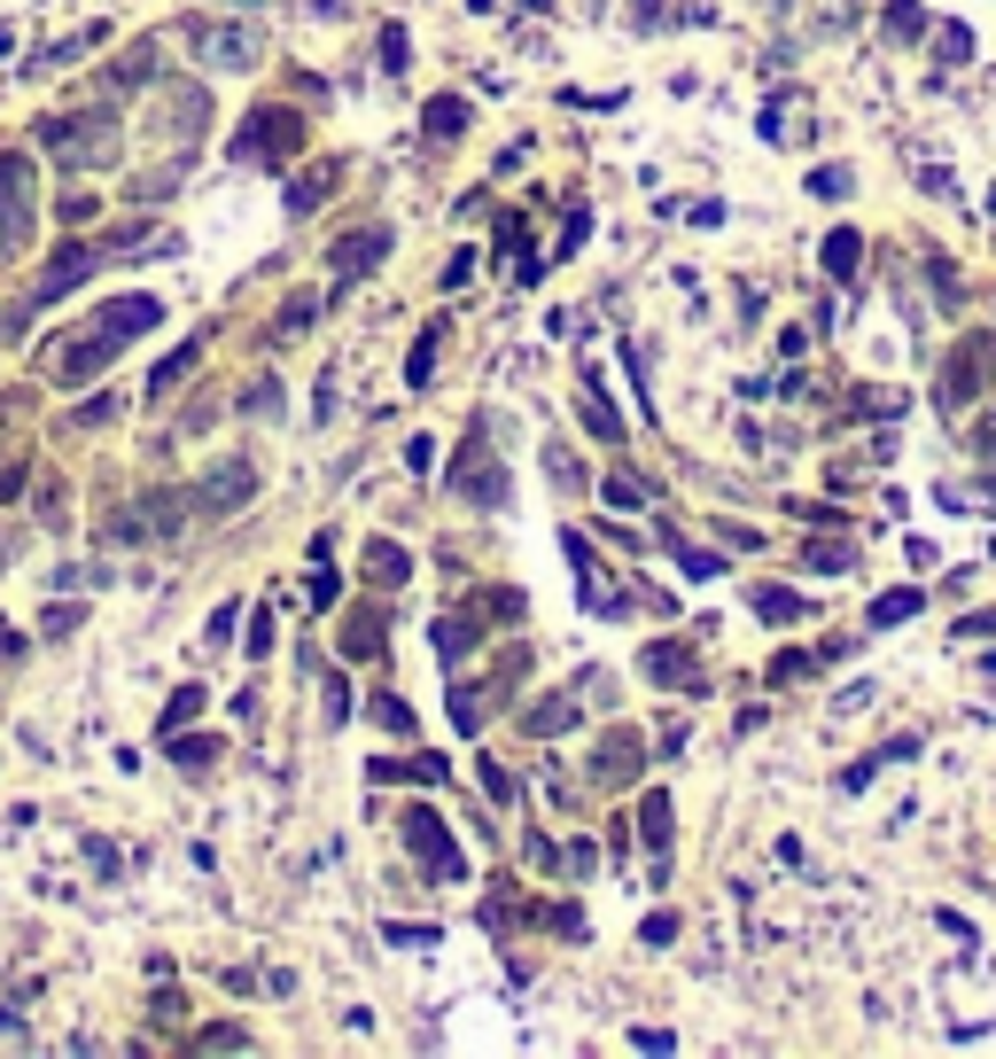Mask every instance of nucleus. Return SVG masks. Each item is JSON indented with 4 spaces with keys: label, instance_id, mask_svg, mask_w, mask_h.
Wrapping results in <instances>:
<instances>
[{
    "label": "nucleus",
    "instance_id": "nucleus-38",
    "mask_svg": "<svg viewBox=\"0 0 996 1059\" xmlns=\"http://www.w3.org/2000/svg\"><path fill=\"white\" fill-rule=\"evenodd\" d=\"M273 655V607H249V662Z\"/></svg>",
    "mask_w": 996,
    "mask_h": 1059
},
{
    "label": "nucleus",
    "instance_id": "nucleus-17",
    "mask_svg": "<svg viewBox=\"0 0 996 1059\" xmlns=\"http://www.w3.org/2000/svg\"><path fill=\"white\" fill-rule=\"evenodd\" d=\"M335 180H343V164H320V171H296L289 180V211L304 219V211H320L327 196H335Z\"/></svg>",
    "mask_w": 996,
    "mask_h": 1059
},
{
    "label": "nucleus",
    "instance_id": "nucleus-30",
    "mask_svg": "<svg viewBox=\"0 0 996 1059\" xmlns=\"http://www.w3.org/2000/svg\"><path fill=\"white\" fill-rule=\"evenodd\" d=\"M242 413H257V421H273V413H281V382H273V375H257V382L242 390Z\"/></svg>",
    "mask_w": 996,
    "mask_h": 1059
},
{
    "label": "nucleus",
    "instance_id": "nucleus-28",
    "mask_svg": "<svg viewBox=\"0 0 996 1059\" xmlns=\"http://www.w3.org/2000/svg\"><path fill=\"white\" fill-rule=\"evenodd\" d=\"M188 717H203V685H195V678H188V685H179V693L164 701V733H179Z\"/></svg>",
    "mask_w": 996,
    "mask_h": 1059
},
{
    "label": "nucleus",
    "instance_id": "nucleus-32",
    "mask_svg": "<svg viewBox=\"0 0 996 1059\" xmlns=\"http://www.w3.org/2000/svg\"><path fill=\"white\" fill-rule=\"evenodd\" d=\"M919 600H927V592H911V584L887 592V600H872V624H903V615H919Z\"/></svg>",
    "mask_w": 996,
    "mask_h": 1059
},
{
    "label": "nucleus",
    "instance_id": "nucleus-48",
    "mask_svg": "<svg viewBox=\"0 0 996 1059\" xmlns=\"http://www.w3.org/2000/svg\"><path fill=\"white\" fill-rule=\"evenodd\" d=\"M468 281H475V249H460V257L444 265V289H468Z\"/></svg>",
    "mask_w": 996,
    "mask_h": 1059
},
{
    "label": "nucleus",
    "instance_id": "nucleus-1",
    "mask_svg": "<svg viewBox=\"0 0 996 1059\" xmlns=\"http://www.w3.org/2000/svg\"><path fill=\"white\" fill-rule=\"evenodd\" d=\"M40 148H47L63 171H102V164H117V118H110V110L40 118Z\"/></svg>",
    "mask_w": 996,
    "mask_h": 1059
},
{
    "label": "nucleus",
    "instance_id": "nucleus-23",
    "mask_svg": "<svg viewBox=\"0 0 996 1059\" xmlns=\"http://www.w3.org/2000/svg\"><path fill=\"white\" fill-rule=\"evenodd\" d=\"M483 717H491V685H451V725L483 733Z\"/></svg>",
    "mask_w": 996,
    "mask_h": 1059
},
{
    "label": "nucleus",
    "instance_id": "nucleus-3",
    "mask_svg": "<svg viewBox=\"0 0 996 1059\" xmlns=\"http://www.w3.org/2000/svg\"><path fill=\"white\" fill-rule=\"evenodd\" d=\"M398 834H405V849H413V857H421V865H428L436 880H460V872H468V857H460V841H451V826H444V818H436L428 803H413Z\"/></svg>",
    "mask_w": 996,
    "mask_h": 1059
},
{
    "label": "nucleus",
    "instance_id": "nucleus-33",
    "mask_svg": "<svg viewBox=\"0 0 996 1059\" xmlns=\"http://www.w3.org/2000/svg\"><path fill=\"white\" fill-rule=\"evenodd\" d=\"M756 615H763V624H794V615H802V592H756Z\"/></svg>",
    "mask_w": 996,
    "mask_h": 1059
},
{
    "label": "nucleus",
    "instance_id": "nucleus-8",
    "mask_svg": "<svg viewBox=\"0 0 996 1059\" xmlns=\"http://www.w3.org/2000/svg\"><path fill=\"white\" fill-rule=\"evenodd\" d=\"M249 491H257V468H249V460H219V468H211L188 499H195V514H211V522H219V514L249 506Z\"/></svg>",
    "mask_w": 996,
    "mask_h": 1059
},
{
    "label": "nucleus",
    "instance_id": "nucleus-21",
    "mask_svg": "<svg viewBox=\"0 0 996 1059\" xmlns=\"http://www.w3.org/2000/svg\"><path fill=\"white\" fill-rule=\"evenodd\" d=\"M639 841L654 849V865L670 857V794H647V803H639Z\"/></svg>",
    "mask_w": 996,
    "mask_h": 1059
},
{
    "label": "nucleus",
    "instance_id": "nucleus-51",
    "mask_svg": "<svg viewBox=\"0 0 996 1059\" xmlns=\"http://www.w3.org/2000/svg\"><path fill=\"white\" fill-rule=\"evenodd\" d=\"M584 234H592V219H584V211H577V203H569V219H561V249H577V242H584Z\"/></svg>",
    "mask_w": 996,
    "mask_h": 1059
},
{
    "label": "nucleus",
    "instance_id": "nucleus-18",
    "mask_svg": "<svg viewBox=\"0 0 996 1059\" xmlns=\"http://www.w3.org/2000/svg\"><path fill=\"white\" fill-rule=\"evenodd\" d=\"M367 577H374L382 592H398V584L413 577V554H405V546H390V538H374V546H367Z\"/></svg>",
    "mask_w": 996,
    "mask_h": 1059
},
{
    "label": "nucleus",
    "instance_id": "nucleus-20",
    "mask_svg": "<svg viewBox=\"0 0 996 1059\" xmlns=\"http://www.w3.org/2000/svg\"><path fill=\"white\" fill-rule=\"evenodd\" d=\"M421 125H428V141H460V133H468V102H460V94H436V102L421 110Z\"/></svg>",
    "mask_w": 996,
    "mask_h": 1059
},
{
    "label": "nucleus",
    "instance_id": "nucleus-55",
    "mask_svg": "<svg viewBox=\"0 0 996 1059\" xmlns=\"http://www.w3.org/2000/svg\"><path fill=\"white\" fill-rule=\"evenodd\" d=\"M630 16H639V32H662V0H630Z\"/></svg>",
    "mask_w": 996,
    "mask_h": 1059
},
{
    "label": "nucleus",
    "instance_id": "nucleus-16",
    "mask_svg": "<svg viewBox=\"0 0 996 1059\" xmlns=\"http://www.w3.org/2000/svg\"><path fill=\"white\" fill-rule=\"evenodd\" d=\"M577 725V701L569 693H546V701H529V710H522V733L529 740H553V733H569Z\"/></svg>",
    "mask_w": 996,
    "mask_h": 1059
},
{
    "label": "nucleus",
    "instance_id": "nucleus-35",
    "mask_svg": "<svg viewBox=\"0 0 996 1059\" xmlns=\"http://www.w3.org/2000/svg\"><path fill=\"white\" fill-rule=\"evenodd\" d=\"M887 32H895V40H919V32H927V16L911 9V0H887Z\"/></svg>",
    "mask_w": 996,
    "mask_h": 1059
},
{
    "label": "nucleus",
    "instance_id": "nucleus-10",
    "mask_svg": "<svg viewBox=\"0 0 996 1059\" xmlns=\"http://www.w3.org/2000/svg\"><path fill=\"white\" fill-rule=\"evenodd\" d=\"M639 670H647L654 685H685V693H701V655H693L685 639H654V647L639 655Z\"/></svg>",
    "mask_w": 996,
    "mask_h": 1059
},
{
    "label": "nucleus",
    "instance_id": "nucleus-25",
    "mask_svg": "<svg viewBox=\"0 0 996 1059\" xmlns=\"http://www.w3.org/2000/svg\"><path fill=\"white\" fill-rule=\"evenodd\" d=\"M857 257H864V242H857L849 226H841V234H826V274H833V281H849V274H857Z\"/></svg>",
    "mask_w": 996,
    "mask_h": 1059
},
{
    "label": "nucleus",
    "instance_id": "nucleus-50",
    "mask_svg": "<svg viewBox=\"0 0 996 1059\" xmlns=\"http://www.w3.org/2000/svg\"><path fill=\"white\" fill-rule=\"evenodd\" d=\"M405 468H413V476H428V468H436V445H428V436H413V445H405Z\"/></svg>",
    "mask_w": 996,
    "mask_h": 1059
},
{
    "label": "nucleus",
    "instance_id": "nucleus-49",
    "mask_svg": "<svg viewBox=\"0 0 996 1059\" xmlns=\"http://www.w3.org/2000/svg\"><path fill=\"white\" fill-rule=\"evenodd\" d=\"M809 569H849V546H833V538L809 546Z\"/></svg>",
    "mask_w": 996,
    "mask_h": 1059
},
{
    "label": "nucleus",
    "instance_id": "nucleus-52",
    "mask_svg": "<svg viewBox=\"0 0 996 1059\" xmlns=\"http://www.w3.org/2000/svg\"><path fill=\"white\" fill-rule=\"evenodd\" d=\"M809 188H818V196H849V171H841V164H826V171H818Z\"/></svg>",
    "mask_w": 996,
    "mask_h": 1059
},
{
    "label": "nucleus",
    "instance_id": "nucleus-45",
    "mask_svg": "<svg viewBox=\"0 0 996 1059\" xmlns=\"http://www.w3.org/2000/svg\"><path fill=\"white\" fill-rule=\"evenodd\" d=\"M234 624H242V607H219V615H211V655L234 647Z\"/></svg>",
    "mask_w": 996,
    "mask_h": 1059
},
{
    "label": "nucleus",
    "instance_id": "nucleus-22",
    "mask_svg": "<svg viewBox=\"0 0 996 1059\" xmlns=\"http://www.w3.org/2000/svg\"><path fill=\"white\" fill-rule=\"evenodd\" d=\"M577 405H584V428H592V436H607V445H623V421H615V405L600 398V382H592V375H584Z\"/></svg>",
    "mask_w": 996,
    "mask_h": 1059
},
{
    "label": "nucleus",
    "instance_id": "nucleus-44",
    "mask_svg": "<svg viewBox=\"0 0 996 1059\" xmlns=\"http://www.w3.org/2000/svg\"><path fill=\"white\" fill-rule=\"evenodd\" d=\"M117 405H125V398H86V405H78V413H70V421H78V428H102V421H110V413H117Z\"/></svg>",
    "mask_w": 996,
    "mask_h": 1059
},
{
    "label": "nucleus",
    "instance_id": "nucleus-6",
    "mask_svg": "<svg viewBox=\"0 0 996 1059\" xmlns=\"http://www.w3.org/2000/svg\"><path fill=\"white\" fill-rule=\"evenodd\" d=\"M188 47L211 63V70H249L257 63V24H188Z\"/></svg>",
    "mask_w": 996,
    "mask_h": 1059
},
{
    "label": "nucleus",
    "instance_id": "nucleus-14",
    "mask_svg": "<svg viewBox=\"0 0 996 1059\" xmlns=\"http://www.w3.org/2000/svg\"><path fill=\"white\" fill-rule=\"evenodd\" d=\"M156 70H164V47L141 40V47H125V55L102 70V86H110V94H133V86H156Z\"/></svg>",
    "mask_w": 996,
    "mask_h": 1059
},
{
    "label": "nucleus",
    "instance_id": "nucleus-13",
    "mask_svg": "<svg viewBox=\"0 0 996 1059\" xmlns=\"http://www.w3.org/2000/svg\"><path fill=\"white\" fill-rule=\"evenodd\" d=\"M428 639H436V662H468V647L483 639V607H451V615H436Z\"/></svg>",
    "mask_w": 996,
    "mask_h": 1059
},
{
    "label": "nucleus",
    "instance_id": "nucleus-43",
    "mask_svg": "<svg viewBox=\"0 0 996 1059\" xmlns=\"http://www.w3.org/2000/svg\"><path fill=\"white\" fill-rule=\"evenodd\" d=\"M24 483H32V460H0V499H24Z\"/></svg>",
    "mask_w": 996,
    "mask_h": 1059
},
{
    "label": "nucleus",
    "instance_id": "nucleus-54",
    "mask_svg": "<svg viewBox=\"0 0 996 1059\" xmlns=\"http://www.w3.org/2000/svg\"><path fill=\"white\" fill-rule=\"evenodd\" d=\"M553 483H569V491H577V483H584V468H577V460H569V453H561V445H553Z\"/></svg>",
    "mask_w": 996,
    "mask_h": 1059
},
{
    "label": "nucleus",
    "instance_id": "nucleus-5",
    "mask_svg": "<svg viewBox=\"0 0 996 1059\" xmlns=\"http://www.w3.org/2000/svg\"><path fill=\"white\" fill-rule=\"evenodd\" d=\"M125 343H133V335H125L117 320H94V327H86V335H78V343L63 350V359H55V382H94V375H102V367L117 359Z\"/></svg>",
    "mask_w": 996,
    "mask_h": 1059
},
{
    "label": "nucleus",
    "instance_id": "nucleus-31",
    "mask_svg": "<svg viewBox=\"0 0 996 1059\" xmlns=\"http://www.w3.org/2000/svg\"><path fill=\"white\" fill-rule=\"evenodd\" d=\"M374 725H382V733H398V740H413V710H405L398 693H374Z\"/></svg>",
    "mask_w": 996,
    "mask_h": 1059
},
{
    "label": "nucleus",
    "instance_id": "nucleus-26",
    "mask_svg": "<svg viewBox=\"0 0 996 1059\" xmlns=\"http://www.w3.org/2000/svg\"><path fill=\"white\" fill-rule=\"evenodd\" d=\"M312 320H320V297H312V289H296V297L281 304V320H273V343H281V335H296V327H312Z\"/></svg>",
    "mask_w": 996,
    "mask_h": 1059
},
{
    "label": "nucleus",
    "instance_id": "nucleus-29",
    "mask_svg": "<svg viewBox=\"0 0 996 1059\" xmlns=\"http://www.w3.org/2000/svg\"><path fill=\"white\" fill-rule=\"evenodd\" d=\"M195 359H203V343L188 335V343H179V350H171V359L156 367V382H148V390H171V382H188V367H195Z\"/></svg>",
    "mask_w": 996,
    "mask_h": 1059
},
{
    "label": "nucleus",
    "instance_id": "nucleus-53",
    "mask_svg": "<svg viewBox=\"0 0 996 1059\" xmlns=\"http://www.w3.org/2000/svg\"><path fill=\"white\" fill-rule=\"evenodd\" d=\"M94 211H102L94 196H70V203H63V226H86V219H94Z\"/></svg>",
    "mask_w": 996,
    "mask_h": 1059
},
{
    "label": "nucleus",
    "instance_id": "nucleus-15",
    "mask_svg": "<svg viewBox=\"0 0 996 1059\" xmlns=\"http://www.w3.org/2000/svg\"><path fill=\"white\" fill-rule=\"evenodd\" d=\"M382 639H390L382 607H350V615H343V655H350V662H374V655H382Z\"/></svg>",
    "mask_w": 996,
    "mask_h": 1059
},
{
    "label": "nucleus",
    "instance_id": "nucleus-7",
    "mask_svg": "<svg viewBox=\"0 0 996 1059\" xmlns=\"http://www.w3.org/2000/svg\"><path fill=\"white\" fill-rule=\"evenodd\" d=\"M110 249L102 242H63L55 257H47V274H40V289H32V304H63L70 289H86V274H94Z\"/></svg>",
    "mask_w": 996,
    "mask_h": 1059
},
{
    "label": "nucleus",
    "instance_id": "nucleus-40",
    "mask_svg": "<svg viewBox=\"0 0 996 1059\" xmlns=\"http://www.w3.org/2000/svg\"><path fill=\"white\" fill-rule=\"evenodd\" d=\"M70 632H78V607H63V600H55V607L40 615V639H70Z\"/></svg>",
    "mask_w": 996,
    "mask_h": 1059
},
{
    "label": "nucleus",
    "instance_id": "nucleus-56",
    "mask_svg": "<svg viewBox=\"0 0 996 1059\" xmlns=\"http://www.w3.org/2000/svg\"><path fill=\"white\" fill-rule=\"evenodd\" d=\"M24 655V632H9V624H0V662H16Z\"/></svg>",
    "mask_w": 996,
    "mask_h": 1059
},
{
    "label": "nucleus",
    "instance_id": "nucleus-12",
    "mask_svg": "<svg viewBox=\"0 0 996 1059\" xmlns=\"http://www.w3.org/2000/svg\"><path fill=\"white\" fill-rule=\"evenodd\" d=\"M444 771H451L444 756H374L367 763L374 787H444Z\"/></svg>",
    "mask_w": 996,
    "mask_h": 1059
},
{
    "label": "nucleus",
    "instance_id": "nucleus-24",
    "mask_svg": "<svg viewBox=\"0 0 996 1059\" xmlns=\"http://www.w3.org/2000/svg\"><path fill=\"white\" fill-rule=\"evenodd\" d=\"M148 538V514H141V499L133 506H110V522H102V546H141Z\"/></svg>",
    "mask_w": 996,
    "mask_h": 1059
},
{
    "label": "nucleus",
    "instance_id": "nucleus-27",
    "mask_svg": "<svg viewBox=\"0 0 996 1059\" xmlns=\"http://www.w3.org/2000/svg\"><path fill=\"white\" fill-rule=\"evenodd\" d=\"M171 763L188 771V763H219V740L211 733H171Z\"/></svg>",
    "mask_w": 996,
    "mask_h": 1059
},
{
    "label": "nucleus",
    "instance_id": "nucleus-46",
    "mask_svg": "<svg viewBox=\"0 0 996 1059\" xmlns=\"http://www.w3.org/2000/svg\"><path fill=\"white\" fill-rule=\"evenodd\" d=\"M483 794H491V803H514V771H506V763H483Z\"/></svg>",
    "mask_w": 996,
    "mask_h": 1059
},
{
    "label": "nucleus",
    "instance_id": "nucleus-2",
    "mask_svg": "<svg viewBox=\"0 0 996 1059\" xmlns=\"http://www.w3.org/2000/svg\"><path fill=\"white\" fill-rule=\"evenodd\" d=\"M296 148H304V118H296V110H273V102L249 110L242 133H234V156H242V164H289Z\"/></svg>",
    "mask_w": 996,
    "mask_h": 1059
},
{
    "label": "nucleus",
    "instance_id": "nucleus-11",
    "mask_svg": "<svg viewBox=\"0 0 996 1059\" xmlns=\"http://www.w3.org/2000/svg\"><path fill=\"white\" fill-rule=\"evenodd\" d=\"M639 771H647V740H639V733H607V740H600V756H592V779H600V787H630Z\"/></svg>",
    "mask_w": 996,
    "mask_h": 1059
},
{
    "label": "nucleus",
    "instance_id": "nucleus-4",
    "mask_svg": "<svg viewBox=\"0 0 996 1059\" xmlns=\"http://www.w3.org/2000/svg\"><path fill=\"white\" fill-rule=\"evenodd\" d=\"M32 242V156H0V249Z\"/></svg>",
    "mask_w": 996,
    "mask_h": 1059
},
{
    "label": "nucleus",
    "instance_id": "nucleus-41",
    "mask_svg": "<svg viewBox=\"0 0 996 1059\" xmlns=\"http://www.w3.org/2000/svg\"><path fill=\"white\" fill-rule=\"evenodd\" d=\"M320 693H327V725H343V717H350V685L327 670V678H320Z\"/></svg>",
    "mask_w": 996,
    "mask_h": 1059
},
{
    "label": "nucleus",
    "instance_id": "nucleus-36",
    "mask_svg": "<svg viewBox=\"0 0 996 1059\" xmlns=\"http://www.w3.org/2000/svg\"><path fill=\"white\" fill-rule=\"evenodd\" d=\"M413 63V40H405V24H382V70H405Z\"/></svg>",
    "mask_w": 996,
    "mask_h": 1059
},
{
    "label": "nucleus",
    "instance_id": "nucleus-37",
    "mask_svg": "<svg viewBox=\"0 0 996 1059\" xmlns=\"http://www.w3.org/2000/svg\"><path fill=\"white\" fill-rule=\"evenodd\" d=\"M600 491H607V506H647V483H639V476H607Z\"/></svg>",
    "mask_w": 996,
    "mask_h": 1059
},
{
    "label": "nucleus",
    "instance_id": "nucleus-39",
    "mask_svg": "<svg viewBox=\"0 0 996 1059\" xmlns=\"http://www.w3.org/2000/svg\"><path fill=\"white\" fill-rule=\"evenodd\" d=\"M390 950H436V927H382Z\"/></svg>",
    "mask_w": 996,
    "mask_h": 1059
},
{
    "label": "nucleus",
    "instance_id": "nucleus-58",
    "mask_svg": "<svg viewBox=\"0 0 996 1059\" xmlns=\"http://www.w3.org/2000/svg\"><path fill=\"white\" fill-rule=\"evenodd\" d=\"M522 9H553V0H522Z\"/></svg>",
    "mask_w": 996,
    "mask_h": 1059
},
{
    "label": "nucleus",
    "instance_id": "nucleus-57",
    "mask_svg": "<svg viewBox=\"0 0 996 1059\" xmlns=\"http://www.w3.org/2000/svg\"><path fill=\"white\" fill-rule=\"evenodd\" d=\"M16 1036H24V1021H16L9 1005H0V1044H16Z\"/></svg>",
    "mask_w": 996,
    "mask_h": 1059
},
{
    "label": "nucleus",
    "instance_id": "nucleus-59",
    "mask_svg": "<svg viewBox=\"0 0 996 1059\" xmlns=\"http://www.w3.org/2000/svg\"><path fill=\"white\" fill-rule=\"evenodd\" d=\"M0 569H9V546H0Z\"/></svg>",
    "mask_w": 996,
    "mask_h": 1059
},
{
    "label": "nucleus",
    "instance_id": "nucleus-34",
    "mask_svg": "<svg viewBox=\"0 0 996 1059\" xmlns=\"http://www.w3.org/2000/svg\"><path fill=\"white\" fill-rule=\"evenodd\" d=\"M335 584H343V577H335V569H327V554H320V561H312V577H304V600H312V607H335Z\"/></svg>",
    "mask_w": 996,
    "mask_h": 1059
},
{
    "label": "nucleus",
    "instance_id": "nucleus-9",
    "mask_svg": "<svg viewBox=\"0 0 996 1059\" xmlns=\"http://www.w3.org/2000/svg\"><path fill=\"white\" fill-rule=\"evenodd\" d=\"M382 257H390V226H358V234H343V242L327 249V274H335V281H367Z\"/></svg>",
    "mask_w": 996,
    "mask_h": 1059
},
{
    "label": "nucleus",
    "instance_id": "nucleus-19",
    "mask_svg": "<svg viewBox=\"0 0 996 1059\" xmlns=\"http://www.w3.org/2000/svg\"><path fill=\"white\" fill-rule=\"evenodd\" d=\"M444 335H451L444 320H428V327H421L413 359H405V390H428V375H436V350H444Z\"/></svg>",
    "mask_w": 996,
    "mask_h": 1059
},
{
    "label": "nucleus",
    "instance_id": "nucleus-42",
    "mask_svg": "<svg viewBox=\"0 0 996 1059\" xmlns=\"http://www.w3.org/2000/svg\"><path fill=\"white\" fill-rule=\"evenodd\" d=\"M249 1044V1028H203L195 1036V1051H242Z\"/></svg>",
    "mask_w": 996,
    "mask_h": 1059
},
{
    "label": "nucleus",
    "instance_id": "nucleus-47",
    "mask_svg": "<svg viewBox=\"0 0 996 1059\" xmlns=\"http://www.w3.org/2000/svg\"><path fill=\"white\" fill-rule=\"evenodd\" d=\"M171 188H179V171H148V180H133L141 203H156V196H171Z\"/></svg>",
    "mask_w": 996,
    "mask_h": 1059
}]
</instances>
